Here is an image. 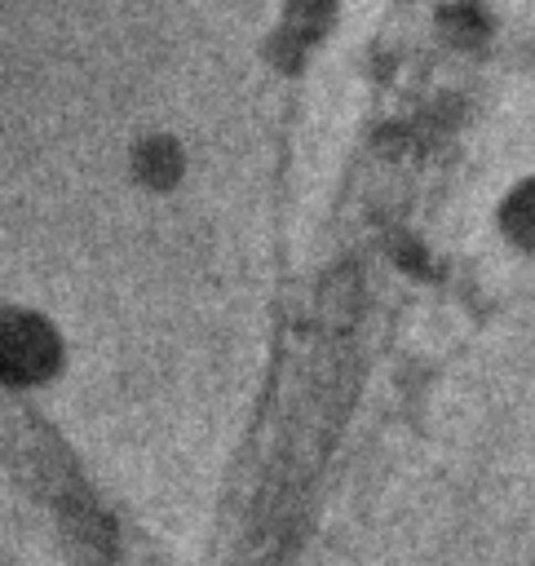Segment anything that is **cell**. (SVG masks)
I'll list each match as a JSON object with an SVG mask.
<instances>
[{
	"label": "cell",
	"instance_id": "6da1fadb",
	"mask_svg": "<svg viewBox=\"0 0 535 566\" xmlns=\"http://www.w3.org/2000/svg\"><path fill=\"white\" fill-rule=\"evenodd\" d=\"M53 332L27 314L9 318L4 327V371L9 380H40L53 367Z\"/></svg>",
	"mask_w": 535,
	"mask_h": 566
},
{
	"label": "cell",
	"instance_id": "7a4b0ae2",
	"mask_svg": "<svg viewBox=\"0 0 535 566\" xmlns=\"http://www.w3.org/2000/svg\"><path fill=\"white\" fill-rule=\"evenodd\" d=\"M508 226H513V234L517 239H535V186H526V190H517V199L508 203Z\"/></svg>",
	"mask_w": 535,
	"mask_h": 566
}]
</instances>
